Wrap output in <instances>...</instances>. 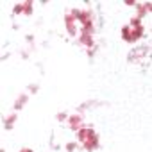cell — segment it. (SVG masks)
I'll return each mask as SVG.
<instances>
[{"instance_id":"obj_1","label":"cell","mask_w":152,"mask_h":152,"mask_svg":"<svg viewBox=\"0 0 152 152\" xmlns=\"http://www.w3.org/2000/svg\"><path fill=\"white\" fill-rule=\"evenodd\" d=\"M77 138H79V141L83 143V147L88 150V152H93V150H97L99 147H100V138H99V134L95 132V129L93 127H83L81 131H77Z\"/></svg>"},{"instance_id":"obj_2","label":"cell","mask_w":152,"mask_h":152,"mask_svg":"<svg viewBox=\"0 0 152 152\" xmlns=\"http://www.w3.org/2000/svg\"><path fill=\"white\" fill-rule=\"evenodd\" d=\"M77 25H79V22H77V16H75V9H72V11H66V15H64V27H66V32L70 34V36H77L81 31H77Z\"/></svg>"},{"instance_id":"obj_3","label":"cell","mask_w":152,"mask_h":152,"mask_svg":"<svg viewBox=\"0 0 152 152\" xmlns=\"http://www.w3.org/2000/svg\"><path fill=\"white\" fill-rule=\"evenodd\" d=\"M68 125H70V129L72 131H75V132H77V131H81L83 127H84V120H83V116L77 113V115H70L68 118Z\"/></svg>"},{"instance_id":"obj_4","label":"cell","mask_w":152,"mask_h":152,"mask_svg":"<svg viewBox=\"0 0 152 152\" xmlns=\"http://www.w3.org/2000/svg\"><path fill=\"white\" fill-rule=\"evenodd\" d=\"M79 43L83 45V47H93V34H86V32H79Z\"/></svg>"},{"instance_id":"obj_5","label":"cell","mask_w":152,"mask_h":152,"mask_svg":"<svg viewBox=\"0 0 152 152\" xmlns=\"http://www.w3.org/2000/svg\"><path fill=\"white\" fill-rule=\"evenodd\" d=\"M148 13V6H147V2L145 4H136V16L138 18H141L143 20V16Z\"/></svg>"},{"instance_id":"obj_6","label":"cell","mask_w":152,"mask_h":152,"mask_svg":"<svg viewBox=\"0 0 152 152\" xmlns=\"http://www.w3.org/2000/svg\"><path fill=\"white\" fill-rule=\"evenodd\" d=\"M27 100H29V95H25V93H23V95H20V97H18V100L15 102V109H22V107L25 106V102H27Z\"/></svg>"},{"instance_id":"obj_7","label":"cell","mask_w":152,"mask_h":152,"mask_svg":"<svg viewBox=\"0 0 152 152\" xmlns=\"http://www.w3.org/2000/svg\"><path fill=\"white\" fill-rule=\"evenodd\" d=\"M31 13H32V2L31 0L22 2V15H31Z\"/></svg>"},{"instance_id":"obj_8","label":"cell","mask_w":152,"mask_h":152,"mask_svg":"<svg viewBox=\"0 0 152 152\" xmlns=\"http://www.w3.org/2000/svg\"><path fill=\"white\" fill-rule=\"evenodd\" d=\"M15 122H16V115L13 113V115H9V116L6 118V122H4V127H6V129H11V125H13Z\"/></svg>"},{"instance_id":"obj_9","label":"cell","mask_w":152,"mask_h":152,"mask_svg":"<svg viewBox=\"0 0 152 152\" xmlns=\"http://www.w3.org/2000/svg\"><path fill=\"white\" fill-rule=\"evenodd\" d=\"M75 148H77V143H73V141H70V143L66 145V150H68V152H73Z\"/></svg>"},{"instance_id":"obj_10","label":"cell","mask_w":152,"mask_h":152,"mask_svg":"<svg viewBox=\"0 0 152 152\" xmlns=\"http://www.w3.org/2000/svg\"><path fill=\"white\" fill-rule=\"evenodd\" d=\"M18 152H32V150H31V148H27V147H23V148H20Z\"/></svg>"},{"instance_id":"obj_11","label":"cell","mask_w":152,"mask_h":152,"mask_svg":"<svg viewBox=\"0 0 152 152\" xmlns=\"http://www.w3.org/2000/svg\"><path fill=\"white\" fill-rule=\"evenodd\" d=\"M147 6H148V13H152V4H150V2H147Z\"/></svg>"}]
</instances>
